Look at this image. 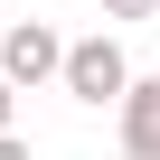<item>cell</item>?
<instances>
[{
  "mask_svg": "<svg viewBox=\"0 0 160 160\" xmlns=\"http://www.w3.org/2000/svg\"><path fill=\"white\" fill-rule=\"evenodd\" d=\"M57 85L75 94V104H122V85H132V57L94 28V38H66V75Z\"/></svg>",
  "mask_w": 160,
  "mask_h": 160,
  "instance_id": "cell-1",
  "label": "cell"
},
{
  "mask_svg": "<svg viewBox=\"0 0 160 160\" xmlns=\"http://www.w3.org/2000/svg\"><path fill=\"white\" fill-rule=\"evenodd\" d=\"M0 75L10 85H47V75H66V38L47 19H19L10 38H0Z\"/></svg>",
  "mask_w": 160,
  "mask_h": 160,
  "instance_id": "cell-2",
  "label": "cell"
},
{
  "mask_svg": "<svg viewBox=\"0 0 160 160\" xmlns=\"http://www.w3.org/2000/svg\"><path fill=\"white\" fill-rule=\"evenodd\" d=\"M113 113H122V151L132 160H160V75H132Z\"/></svg>",
  "mask_w": 160,
  "mask_h": 160,
  "instance_id": "cell-3",
  "label": "cell"
},
{
  "mask_svg": "<svg viewBox=\"0 0 160 160\" xmlns=\"http://www.w3.org/2000/svg\"><path fill=\"white\" fill-rule=\"evenodd\" d=\"M94 10H104V19H151L160 0H94Z\"/></svg>",
  "mask_w": 160,
  "mask_h": 160,
  "instance_id": "cell-4",
  "label": "cell"
},
{
  "mask_svg": "<svg viewBox=\"0 0 160 160\" xmlns=\"http://www.w3.org/2000/svg\"><path fill=\"white\" fill-rule=\"evenodd\" d=\"M0 160H38V151H28V141H19V132H0Z\"/></svg>",
  "mask_w": 160,
  "mask_h": 160,
  "instance_id": "cell-5",
  "label": "cell"
},
{
  "mask_svg": "<svg viewBox=\"0 0 160 160\" xmlns=\"http://www.w3.org/2000/svg\"><path fill=\"white\" fill-rule=\"evenodd\" d=\"M10 104H19V85H10V75H0V132H10Z\"/></svg>",
  "mask_w": 160,
  "mask_h": 160,
  "instance_id": "cell-6",
  "label": "cell"
}]
</instances>
